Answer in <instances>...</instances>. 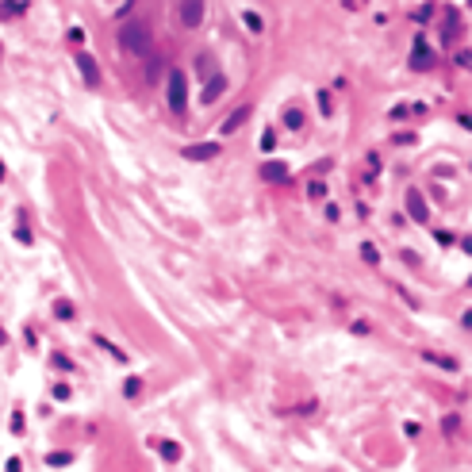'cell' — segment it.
I'll return each instance as SVG.
<instances>
[{"label":"cell","mask_w":472,"mask_h":472,"mask_svg":"<svg viewBox=\"0 0 472 472\" xmlns=\"http://www.w3.org/2000/svg\"><path fill=\"white\" fill-rule=\"evenodd\" d=\"M119 46H123L127 54H135V58H146V54L154 50V31L146 20H127L123 27H119Z\"/></svg>","instance_id":"obj_1"},{"label":"cell","mask_w":472,"mask_h":472,"mask_svg":"<svg viewBox=\"0 0 472 472\" xmlns=\"http://www.w3.org/2000/svg\"><path fill=\"white\" fill-rule=\"evenodd\" d=\"M169 108L181 116L184 112V104H189V81H184V69H169Z\"/></svg>","instance_id":"obj_2"},{"label":"cell","mask_w":472,"mask_h":472,"mask_svg":"<svg viewBox=\"0 0 472 472\" xmlns=\"http://www.w3.org/2000/svg\"><path fill=\"white\" fill-rule=\"evenodd\" d=\"M203 12H208V0H181V23L184 27H200Z\"/></svg>","instance_id":"obj_3"},{"label":"cell","mask_w":472,"mask_h":472,"mask_svg":"<svg viewBox=\"0 0 472 472\" xmlns=\"http://www.w3.org/2000/svg\"><path fill=\"white\" fill-rule=\"evenodd\" d=\"M77 69H81V77H85V85H100V66L93 62V54H85V50H77Z\"/></svg>","instance_id":"obj_4"},{"label":"cell","mask_w":472,"mask_h":472,"mask_svg":"<svg viewBox=\"0 0 472 472\" xmlns=\"http://www.w3.org/2000/svg\"><path fill=\"white\" fill-rule=\"evenodd\" d=\"M407 215H411L414 219V223H426V219H430V208H426V200H422L419 196V192H407Z\"/></svg>","instance_id":"obj_5"},{"label":"cell","mask_w":472,"mask_h":472,"mask_svg":"<svg viewBox=\"0 0 472 472\" xmlns=\"http://www.w3.org/2000/svg\"><path fill=\"white\" fill-rule=\"evenodd\" d=\"M219 154V146L215 142H196V146H184V158L189 161H208V158H215Z\"/></svg>","instance_id":"obj_6"},{"label":"cell","mask_w":472,"mask_h":472,"mask_svg":"<svg viewBox=\"0 0 472 472\" xmlns=\"http://www.w3.org/2000/svg\"><path fill=\"white\" fill-rule=\"evenodd\" d=\"M223 88H227V77H223V73H211V81H208V88H203V104H211V100H219V96H223Z\"/></svg>","instance_id":"obj_7"},{"label":"cell","mask_w":472,"mask_h":472,"mask_svg":"<svg viewBox=\"0 0 472 472\" xmlns=\"http://www.w3.org/2000/svg\"><path fill=\"white\" fill-rule=\"evenodd\" d=\"M434 58H430V46L426 43H414V54H411V69H430Z\"/></svg>","instance_id":"obj_8"},{"label":"cell","mask_w":472,"mask_h":472,"mask_svg":"<svg viewBox=\"0 0 472 472\" xmlns=\"http://www.w3.org/2000/svg\"><path fill=\"white\" fill-rule=\"evenodd\" d=\"M161 69H166V66H161V58H158V54H146V85H158V81H161Z\"/></svg>","instance_id":"obj_9"},{"label":"cell","mask_w":472,"mask_h":472,"mask_svg":"<svg viewBox=\"0 0 472 472\" xmlns=\"http://www.w3.org/2000/svg\"><path fill=\"white\" fill-rule=\"evenodd\" d=\"M262 177H269V181H284V177H288V166H284V161H269V166L262 169Z\"/></svg>","instance_id":"obj_10"},{"label":"cell","mask_w":472,"mask_h":472,"mask_svg":"<svg viewBox=\"0 0 472 472\" xmlns=\"http://www.w3.org/2000/svg\"><path fill=\"white\" fill-rule=\"evenodd\" d=\"M246 116H250V108H238V112H234V116H231V119H227V123H223V135L238 131V127L246 123Z\"/></svg>","instance_id":"obj_11"},{"label":"cell","mask_w":472,"mask_h":472,"mask_svg":"<svg viewBox=\"0 0 472 472\" xmlns=\"http://www.w3.org/2000/svg\"><path fill=\"white\" fill-rule=\"evenodd\" d=\"M457 12H453V15H445V23H442V39H445V43H453V39H457Z\"/></svg>","instance_id":"obj_12"},{"label":"cell","mask_w":472,"mask_h":472,"mask_svg":"<svg viewBox=\"0 0 472 472\" xmlns=\"http://www.w3.org/2000/svg\"><path fill=\"white\" fill-rule=\"evenodd\" d=\"M284 127H296V131H299V127H304V112L288 108V112H284Z\"/></svg>","instance_id":"obj_13"},{"label":"cell","mask_w":472,"mask_h":472,"mask_svg":"<svg viewBox=\"0 0 472 472\" xmlns=\"http://www.w3.org/2000/svg\"><path fill=\"white\" fill-rule=\"evenodd\" d=\"M138 392H142V380H138V377H127V384H123V396H127V400H135Z\"/></svg>","instance_id":"obj_14"},{"label":"cell","mask_w":472,"mask_h":472,"mask_svg":"<svg viewBox=\"0 0 472 472\" xmlns=\"http://www.w3.org/2000/svg\"><path fill=\"white\" fill-rule=\"evenodd\" d=\"M242 23H246L250 31H262V27H265V23H262V15H257V12H242Z\"/></svg>","instance_id":"obj_15"},{"label":"cell","mask_w":472,"mask_h":472,"mask_svg":"<svg viewBox=\"0 0 472 472\" xmlns=\"http://www.w3.org/2000/svg\"><path fill=\"white\" fill-rule=\"evenodd\" d=\"M161 457L177 461V457H181V445H177V442H166V445H161Z\"/></svg>","instance_id":"obj_16"},{"label":"cell","mask_w":472,"mask_h":472,"mask_svg":"<svg viewBox=\"0 0 472 472\" xmlns=\"http://www.w3.org/2000/svg\"><path fill=\"white\" fill-rule=\"evenodd\" d=\"M307 192H311L315 200H323V196H327V184H323V181H311V189H307Z\"/></svg>","instance_id":"obj_17"},{"label":"cell","mask_w":472,"mask_h":472,"mask_svg":"<svg viewBox=\"0 0 472 472\" xmlns=\"http://www.w3.org/2000/svg\"><path fill=\"white\" fill-rule=\"evenodd\" d=\"M46 465H69V453H50V457H46Z\"/></svg>","instance_id":"obj_18"},{"label":"cell","mask_w":472,"mask_h":472,"mask_svg":"<svg viewBox=\"0 0 472 472\" xmlns=\"http://www.w3.org/2000/svg\"><path fill=\"white\" fill-rule=\"evenodd\" d=\"M15 238H20L23 246H31V242H35V238H31V231H27V227H15Z\"/></svg>","instance_id":"obj_19"},{"label":"cell","mask_w":472,"mask_h":472,"mask_svg":"<svg viewBox=\"0 0 472 472\" xmlns=\"http://www.w3.org/2000/svg\"><path fill=\"white\" fill-rule=\"evenodd\" d=\"M273 142H276V138H273V131H265V135H262V150L269 154V150H273Z\"/></svg>","instance_id":"obj_20"},{"label":"cell","mask_w":472,"mask_h":472,"mask_svg":"<svg viewBox=\"0 0 472 472\" xmlns=\"http://www.w3.org/2000/svg\"><path fill=\"white\" fill-rule=\"evenodd\" d=\"M365 4V0H346V8H361Z\"/></svg>","instance_id":"obj_21"},{"label":"cell","mask_w":472,"mask_h":472,"mask_svg":"<svg viewBox=\"0 0 472 472\" xmlns=\"http://www.w3.org/2000/svg\"><path fill=\"white\" fill-rule=\"evenodd\" d=\"M4 342H8V338H4V330H0V346H4Z\"/></svg>","instance_id":"obj_22"},{"label":"cell","mask_w":472,"mask_h":472,"mask_svg":"<svg viewBox=\"0 0 472 472\" xmlns=\"http://www.w3.org/2000/svg\"><path fill=\"white\" fill-rule=\"evenodd\" d=\"M0 181H4V166H0Z\"/></svg>","instance_id":"obj_23"}]
</instances>
